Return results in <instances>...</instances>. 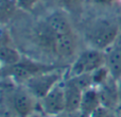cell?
<instances>
[{"label": "cell", "instance_id": "24", "mask_svg": "<svg viewBox=\"0 0 121 117\" xmlns=\"http://www.w3.org/2000/svg\"><path fill=\"white\" fill-rule=\"evenodd\" d=\"M44 117H67V114L64 113V114H60V115H50V116L44 115Z\"/></svg>", "mask_w": 121, "mask_h": 117}, {"label": "cell", "instance_id": "21", "mask_svg": "<svg viewBox=\"0 0 121 117\" xmlns=\"http://www.w3.org/2000/svg\"><path fill=\"white\" fill-rule=\"evenodd\" d=\"M95 2L99 4H104V5H108V4H112L114 2H116L117 0H94Z\"/></svg>", "mask_w": 121, "mask_h": 117}, {"label": "cell", "instance_id": "25", "mask_svg": "<svg viewBox=\"0 0 121 117\" xmlns=\"http://www.w3.org/2000/svg\"><path fill=\"white\" fill-rule=\"evenodd\" d=\"M2 70H3V67H2L1 63H0V77H1V76H2Z\"/></svg>", "mask_w": 121, "mask_h": 117}, {"label": "cell", "instance_id": "23", "mask_svg": "<svg viewBox=\"0 0 121 117\" xmlns=\"http://www.w3.org/2000/svg\"><path fill=\"white\" fill-rule=\"evenodd\" d=\"M29 117H44V114H43L40 111H37V112H35V113L32 114V115L29 116Z\"/></svg>", "mask_w": 121, "mask_h": 117}, {"label": "cell", "instance_id": "15", "mask_svg": "<svg viewBox=\"0 0 121 117\" xmlns=\"http://www.w3.org/2000/svg\"><path fill=\"white\" fill-rule=\"evenodd\" d=\"M18 10L15 0H0V26L10 22Z\"/></svg>", "mask_w": 121, "mask_h": 117}, {"label": "cell", "instance_id": "11", "mask_svg": "<svg viewBox=\"0 0 121 117\" xmlns=\"http://www.w3.org/2000/svg\"><path fill=\"white\" fill-rule=\"evenodd\" d=\"M105 52V66L116 80L121 78V34L118 40Z\"/></svg>", "mask_w": 121, "mask_h": 117}, {"label": "cell", "instance_id": "19", "mask_svg": "<svg viewBox=\"0 0 121 117\" xmlns=\"http://www.w3.org/2000/svg\"><path fill=\"white\" fill-rule=\"evenodd\" d=\"M113 112L114 111H112V110L101 105L96 111L92 112L89 115V117H113Z\"/></svg>", "mask_w": 121, "mask_h": 117}, {"label": "cell", "instance_id": "22", "mask_svg": "<svg viewBox=\"0 0 121 117\" xmlns=\"http://www.w3.org/2000/svg\"><path fill=\"white\" fill-rule=\"evenodd\" d=\"M118 82V90H119V98H120V109H121V78L117 80Z\"/></svg>", "mask_w": 121, "mask_h": 117}, {"label": "cell", "instance_id": "4", "mask_svg": "<svg viewBox=\"0 0 121 117\" xmlns=\"http://www.w3.org/2000/svg\"><path fill=\"white\" fill-rule=\"evenodd\" d=\"M9 94L13 109L18 117H29L39 110V100L23 85H9Z\"/></svg>", "mask_w": 121, "mask_h": 117}, {"label": "cell", "instance_id": "2", "mask_svg": "<svg viewBox=\"0 0 121 117\" xmlns=\"http://www.w3.org/2000/svg\"><path fill=\"white\" fill-rule=\"evenodd\" d=\"M105 65V52L98 49L88 48L84 49L75 57L71 66L67 71V78L91 73L96 69Z\"/></svg>", "mask_w": 121, "mask_h": 117}, {"label": "cell", "instance_id": "6", "mask_svg": "<svg viewBox=\"0 0 121 117\" xmlns=\"http://www.w3.org/2000/svg\"><path fill=\"white\" fill-rule=\"evenodd\" d=\"M39 110L44 115H60L66 111L64 79L39 100Z\"/></svg>", "mask_w": 121, "mask_h": 117}, {"label": "cell", "instance_id": "14", "mask_svg": "<svg viewBox=\"0 0 121 117\" xmlns=\"http://www.w3.org/2000/svg\"><path fill=\"white\" fill-rule=\"evenodd\" d=\"M0 117H18L13 109L9 94V85L0 84Z\"/></svg>", "mask_w": 121, "mask_h": 117}, {"label": "cell", "instance_id": "7", "mask_svg": "<svg viewBox=\"0 0 121 117\" xmlns=\"http://www.w3.org/2000/svg\"><path fill=\"white\" fill-rule=\"evenodd\" d=\"M100 95L101 104L112 111H116L120 108L119 90H118V82L116 79L111 77L105 83L98 87Z\"/></svg>", "mask_w": 121, "mask_h": 117}, {"label": "cell", "instance_id": "13", "mask_svg": "<svg viewBox=\"0 0 121 117\" xmlns=\"http://www.w3.org/2000/svg\"><path fill=\"white\" fill-rule=\"evenodd\" d=\"M21 60L22 55L18 51V49L13 46V44L0 46V63L3 68L13 66Z\"/></svg>", "mask_w": 121, "mask_h": 117}, {"label": "cell", "instance_id": "1", "mask_svg": "<svg viewBox=\"0 0 121 117\" xmlns=\"http://www.w3.org/2000/svg\"><path fill=\"white\" fill-rule=\"evenodd\" d=\"M121 34L120 23L109 17H98L86 27L84 36L88 47L106 51Z\"/></svg>", "mask_w": 121, "mask_h": 117}, {"label": "cell", "instance_id": "12", "mask_svg": "<svg viewBox=\"0 0 121 117\" xmlns=\"http://www.w3.org/2000/svg\"><path fill=\"white\" fill-rule=\"evenodd\" d=\"M101 105L102 104H101L98 88L91 87L84 90L83 94H82L81 105H80L79 111L83 112V113L87 114V115H90L92 112L96 111Z\"/></svg>", "mask_w": 121, "mask_h": 117}, {"label": "cell", "instance_id": "5", "mask_svg": "<svg viewBox=\"0 0 121 117\" xmlns=\"http://www.w3.org/2000/svg\"><path fill=\"white\" fill-rule=\"evenodd\" d=\"M64 75L54 68L51 70L45 71V72L38 73V75L32 77L25 84H22L37 100H40L45 97L55 85L60 83L64 79Z\"/></svg>", "mask_w": 121, "mask_h": 117}, {"label": "cell", "instance_id": "20", "mask_svg": "<svg viewBox=\"0 0 121 117\" xmlns=\"http://www.w3.org/2000/svg\"><path fill=\"white\" fill-rule=\"evenodd\" d=\"M67 117H89V115H87V114L83 113L81 111H77V112H73V113L67 114Z\"/></svg>", "mask_w": 121, "mask_h": 117}, {"label": "cell", "instance_id": "8", "mask_svg": "<svg viewBox=\"0 0 121 117\" xmlns=\"http://www.w3.org/2000/svg\"><path fill=\"white\" fill-rule=\"evenodd\" d=\"M78 49V40L74 34H62L55 35L53 40L52 52L60 58H69L75 54Z\"/></svg>", "mask_w": 121, "mask_h": 117}, {"label": "cell", "instance_id": "10", "mask_svg": "<svg viewBox=\"0 0 121 117\" xmlns=\"http://www.w3.org/2000/svg\"><path fill=\"white\" fill-rule=\"evenodd\" d=\"M64 92H65V102H66V111L65 113H73L80 110L81 99L83 90L70 79L64 78Z\"/></svg>", "mask_w": 121, "mask_h": 117}, {"label": "cell", "instance_id": "17", "mask_svg": "<svg viewBox=\"0 0 121 117\" xmlns=\"http://www.w3.org/2000/svg\"><path fill=\"white\" fill-rule=\"evenodd\" d=\"M65 12L80 14L84 8V0H55Z\"/></svg>", "mask_w": 121, "mask_h": 117}, {"label": "cell", "instance_id": "16", "mask_svg": "<svg viewBox=\"0 0 121 117\" xmlns=\"http://www.w3.org/2000/svg\"><path fill=\"white\" fill-rule=\"evenodd\" d=\"M90 75H91L92 85L96 88H98L99 86H101L103 83H105V82L112 77L111 73H109L108 68H107L105 65L100 67V68L96 69L95 71H92Z\"/></svg>", "mask_w": 121, "mask_h": 117}, {"label": "cell", "instance_id": "9", "mask_svg": "<svg viewBox=\"0 0 121 117\" xmlns=\"http://www.w3.org/2000/svg\"><path fill=\"white\" fill-rule=\"evenodd\" d=\"M45 23L48 29L52 32L53 35H62V34L73 33L72 26L70 19L65 11H54L45 20Z\"/></svg>", "mask_w": 121, "mask_h": 117}, {"label": "cell", "instance_id": "18", "mask_svg": "<svg viewBox=\"0 0 121 117\" xmlns=\"http://www.w3.org/2000/svg\"><path fill=\"white\" fill-rule=\"evenodd\" d=\"M19 10L25 12H32L40 0H15Z\"/></svg>", "mask_w": 121, "mask_h": 117}, {"label": "cell", "instance_id": "3", "mask_svg": "<svg viewBox=\"0 0 121 117\" xmlns=\"http://www.w3.org/2000/svg\"><path fill=\"white\" fill-rule=\"evenodd\" d=\"M54 68L55 67L52 66V65L44 64V63L36 62V61L30 60V58H22V60L20 62H18L17 64L13 65L11 67L3 68L2 76L10 78L13 81V83L22 85L34 76Z\"/></svg>", "mask_w": 121, "mask_h": 117}]
</instances>
